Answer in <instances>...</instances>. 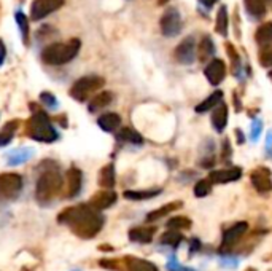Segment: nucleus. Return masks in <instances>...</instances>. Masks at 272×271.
I'll list each match as a JSON object with an SVG mask.
<instances>
[{
    "mask_svg": "<svg viewBox=\"0 0 272 271\" xmlns=\"http://www.w3.org/2000/svg\"><path fill=\"white\" fill-rule=\"evenodd\" d=\"M58 222L67 225L80 238L91 239L102 230L104 217L100 215V211L94 209L91 204H78L60 212Z\"/></svg>",
    "mask_w": 272,
    "mask_h": 271,
    "instance_id": "obj_1",
    "label": "nucleus"
},
{
    "mask_svg": "<svg viewBox=\"0 0 272 271\" xmlns=\"http://www.w3.org/2000/svg\"><path fill=\"white\" fill-rule=\"evenodd\" d=\"M46 163L48 168H45V164L40 166L42 171L37 179V185H35V198L42 206L50 204L56 196H59L64 187V179L58 164L52 161Z\"/></svg>",
    "mask_w": 272,
    "mask_h": 271,
    "instance_id": "obj_2",
    "label": "nucleus"
},
{
    "mask_svg": "<svg viewBox=\"0 0 272 271\" xmlns=\"http://www.w3.org/2000/svg\"><path fill=\"white\" fill-rule=\"evenodd\" d=\"M82 43L78 39H70L66 43H52L42 51V61L50 66H62L70 63L80 51Z\"/></svg>",
    "mask_w": 272,
    "mask_h": 271,
    "instance_id": "obj_3",
    "label": "nucleus"
},
{
    "mask_svg": "<svg viewBox=\"0 0 272 271\" xmlns=\"http://www.w3.org/2000/svg\"><path fill=\"white\" fill-rule=\"evenodd\" d=\"M28 134L34 141L45 142V144L56 142L59 139V133L54 129V126L51 125L50 117L42 110H37L30 117L29 125H28Z\"/></svg>",
    "mask_w": 272,
    "mask_h": 271,
    "instance_id": "obj_4",
    "label": "nucleus"
},
{
    "mask_svg": "<svg viewBox=\"0 0 272 271\" xmlns=\"http://www.w3.org/2000/svg\"><path fill=\"white\" fill-rule=\"evenodd\" d=\"M104 83L105 80L98 75L82 77L80 80H76L72 88H70V96L78 102H84L88 101L90 96H92L96 91H99L104 86Z\"/></svg>",
    "mask_w": 272,
    "mask_h": 271,
    "instance_id": "obj_5",
    "label": "nucleus"
},
{
    "mask_svg": "<svg viewBox=\"0 0 272 271\" xmlns=\"http://www.w3.org/2000/svg\"><path fill=\"white\" fill-rule=\"evenodd\" d=\"M22 190V177L14 172L0 174V199H14Z\"/></svg>",
    "mask_w": 272,
    "mask_h": 271,
    "instance_id": "obj_6",
    "label": "nucleus"
},
{
    "mask_svg": "<svg viewBox=\"0 0 272 271\" xmlns=\"http://www.w3.org/2000/svg\"><path fill=\"white\" fill-rule=\"evenodd\" d=\"M161 32L166 37H175L182 31V18L177 8H169L161 18Z\"/></svg>",
    "mask_w": 272,
    "mask_h": 271,
    "instance_id": "obj_7",
    "label": "nucleus"
},
{
    "mask_svg": "<svg viewBox=\"0 0 272 271\" xmlns=\"http://www.w3.org/2000/svg\"><path fill=\"white\" fill-rule=\"evenodd\" d=\"M62 5H64V0H35L30 7V18L34 21L43 20L52 12L59 10Z\"/></svg>",
    "mask_w": 272,
    "mask_h": 271,
    "instance_id": "obj_8",
    "label": "nucleus"
},
{
    "mask_svg": "<svg viewBox=\"0 0 272 271\" xmlns=\"http://www.w3.org/2000/svg\"><path fill=\"white\" fill-rule=\"evenodd\" d=\"M175 58L180 64H192L196 59V40L192 37H186L180 45L175 48Z\"/></svg>",
    "mask_w": 272,
    "mask_h": 271,
    "instance_id": "obj_9",
    "label": "nucleus"
},
{
    "mask_svg": "<svg viewBox=\"0 0 272 271\" xmlns=\"http://www.w3.org/2000/svg\"><path fill=\"white\" fill-rule=\"evenodd\" d=\"M252 183L260 193H268L272 190V177H270V171L264 166L255 169L252 172Z\"/></svg>",
    "mask_w": 272,
    "mask_h": 271,
    "instance_id": "obj_10",
    "label": "nucleus"
},
{
    "mask_svg": "<svg viewBox=\"0 0 272 271\" xmlns=\"http://www.w3.org/2000/svg\"><path fill=\"white\" fill-rule=\"evenodd\" d=\"M204 74L207 77L208 83H212L214 86H216V85H220L224 80V77H226V66H224V63H223L222 59H214V61H210V63L207 64Z\"/></svg>",
    "mask_w": 272,
    "mask_h": 271,
    "instance_id": "obj_11",
    "label": "nucleus"
},
{
    "mask_svg": "<svg viewBox=\"0 0 272 271\" xmlns=\"http://www.w3.org/2000/svg\"><path fill=\"white\" fill-rule=\"evenodd\" d=\"M248 230V223L247 222H239L232 225L231 228H228L223 234V239H222V249H228L234 246L236 242H238L242 236L247 233Z\"/></svg>",
    "mask_w": 272,
    "mask_h": 271,
    "instance_id": "obj_12",
    "label": "nucleus"
},
{
    "mask_svg": "<svg viewBox=\"0 0 272 271\" xmlns=\"http://www.w3.org/2000/svg\"><path fill=\"white\" fill-rule=\"evenodd\" d=\"M67 198H75L80 195L83 187V174L78 168H70L67 171Z\"/></svg>",
    "mask_w": 272,
    "mask_h": 271,
    "instance_id": "obj_13",
    "label": "nucleus"
},
{
    "mask_svg": "<svg viewBox=\"0 0 272 271\" xmlns=\"http://www.w3.org/2000/svg\"><path fill=\"white\" fill-rule=\"evenodd\" d=\"M116 193L115 191H112L110 188L104 190V191H99V193H96L92 198H91V206L94 209H98V211H104V209H108L110 206H113L116 203Z\"/></svg>",
    "mask_w": 272,
    "mask_h": 271,
    "instance_id": "obj_14",
    "label": "nucleus"
},
{
    "mask_svg": "<svg viewBox=\"0 0 272 271\" xmlns=\"http://www.w3.org/2000/svg\"><path fill=\"white\" fill-rule=\"evenodd\" d=\"M240 176H242L240 168H231V169H222V171L210 172L208 179L212 183H228V182L239 180Z\"/></svg>",
    "mask_w": 272,
    "mask_h": 271,
    "instance_id": "obj_15",
    "label": "nucleus"
},
{
    "mask_svg": "<svg viewBox=\"0 0 272 271\" xmlns=\"http://www.w3.org/2000/svg\"><path fill=\"white\" fill-rule=\"evenodd\" d=\"M34 156V148L30 147H21V148H16L12 153H8V158L6 163L10 166H18V164H22L26 161H29Z\"/></svg>",
    "mask_w": 272,
    "mask_h": 271,
    "instance_id": "obj_16",
    "label": "nucleus"
},
{
    "mask_svg": "<svg viewBox=\"0 0 272 271\" xmlns=\"http://www.w3.org/2000/svg\"><path fill=\"white\" fill-rule=\"evenodd\" d=\"M98 125L100 126V129H104L105 133H113L116 131L121 125V117L118 113H104V115L99 117Z\"/></svg>",
    "mask_w": 272,
    "mask_h": 271,
    "instance_id": "obj_17",
    "label": "nucleus"
},
{
    "mask_svg": "<svg viewBox=\"0 0 272 271\" xmlns=\"http://www.w3.org/2000/svg\"><path fill=\"white\" fill-rule=\"evenodd\" d=\"M154 231H156V228H148V226H137V228H132V230L129 231V239L134 241V242H140V244L152 242Z\"/></svg>",
    "mask_w": 272,
    "mask_h": 271,
    "instance_id": "obj_18",
    "label": "nucleus"
},
{
    "mask_svg": "<svg viewBox=\"0 0 272 271\" xmlns=\"http://www.w3.org/2000/svg\"><path fill=\"white\" fill-rule=\"evenodd\" d=\"M126 269L128 271H160L158 266L152 261H146L142 258H137V257H126Z\"/></svg>",
    "mask_w": 272,
    "mask_h": 271,
    "instance_id": "obj_19",
    "label": "nucleus"
},
{
    "mask_svg": "<svg viewBox=\"0 0 272 271\" xmlns=\"http://www.w3.org/2000/svg\"><path fill=\"white\" fill-rule=\"evenodd\" d=\"M226 123H228V107L223 102H220L212 113V125L218 133H222L226 126Z\"/></svg>",
    "mask_w": 272,
    "mask_h": 271,
    "instance_id": "obj_20",
    "label": "nucleus"
},
{
    "mask_svg": "<svg viewBox=\"0 0 272 271\" xmlns=\"http://www.w3.org/2000/svg\"><path fill=\"white\" fill-rule=\"evenodd\" d=\"M266 2L268 0H245V10L252 18H262L266 15Z\"/></svg>",
    "mask_w": 272,
    "mask_h": 271,
    "instance_id": "obj_21",
    "label": "nucleus"
},
{
    "mask_svg": "<svg viewBox=\"0 0 272 271\" xmlns=\"http://www.w3.org/2000/svg\"><path fill=\"white\" fill-rule=\"evenodd\" d=\"M18 128H20V121L13 120V121H8V123L0 129V147H5L12 142V139L14 137Z\"/></svg>",
    "mask_w": 272,
    "mask_h": 271,
    "instance_id": "obj_22",
    "label": "nucleus"
},
{
    "mask_svg": "<svg viewBox=\"0 0 272 271\" xmlns=\"http://www.w3.org/2000/svg\"><path fill=\"white\" fill-rule=\"evenodd\" d=\"M161 193V190H126L124 198L130 201H144V199H152Z\"/></svg>",
    "mask_w": 272,
    "mask_h": 271,
    "instance_id": "obj_23",
    "label": "nucleus"
},
{
    "mask_svg": "<svg viewBox=\"0 0 272 271\" xmlns=\"http://www.w3.org/2000/svg\"><path fill=\"white\" fill-rule=\"evenodd\" d=\"M99 185L104 188H113L115 185V166L107 164L104 166L99 174Z\"/></svg>",
    "mask_w": 272,
    "mask_h": 271,
    "instance_id": "obj_24",
    "label": "nucleus"
},
{
    "mask_svg": "<svg viewBox=\"0 0 272 271\" xmlns=\"http://www.w3.org/2000/svg\"><path fill=\"white\" fill-rule=\"evenodd\" d=\"M255 39L261 47L272 45V23H264L262 26H260L255 34Z\"/></svg>",
    "mask_w": 272,
    "mask_h": 271,
    "instance_id": "obj_25",
    "label": "nucleus"
},
{
    "mask_svg": "<svg viewBox=\"0 0 272 271\" xmlns=\"http://www.w3.org/2000/svg\"><path fill=\"white\" fill-rule=\"evenodd\" d=\"M113 101V94L110 91H100L98 96H94L91 104H90V110L91 112H98L104 107H107L108 104H112Z\"/></svg>",
    "mask_w": 272,
    "mask_h": 271,
    "instance_id": "obj_26",
    "label": "nucleus"
},
{
    "mask_svg": "<svg viewBox=\"0 0 272 271\" xmlns=\"http://www.w3.org/2000/svg\"><path fill=\"white\" fill-rule=\"evenodd\" d=\"M222 101H223V93H222V91H215L214 94H210L207 99H204L202 102H200L199 106H196V112H198V113L208 112L210 109L216 107Z\"/></svg>",
    "mask_w": 272,
    "mask_h": 271,
    "instance_id": "obj_27",
    "label": "nucleus"
},
{
    "mask_svg": "<svg viewBox=\"0 0 272 271\" xmlns=\"http://www.w3.org/2000/svg\"><path fill=\"white\" fill-rule=\"evenodd\" d=\"M116 139L121 142H128V144H134V145H140L144 142L142 136H140L137 131L130 129V128H122L116 134Z\"/></svg>",
    "mask_w": 272,
    "mask_h": 271,
    "instance_id": "obj_28",
    "label": "nucleus"
},
{
    "mask_svg": "<svg viewBox=\"0 0 272 271\" xmlns=\"http://www.w3.org/2000/svg\"><path fill=\"white\" fill-rule=\"evenodd\" d=\"M198 55L200 61H207L210 56L215 55V45L210 37H204L202 42L199 43V48H198Z\"/></svg>",
    "mask_w": 272,
    "mask_h": 271,
    "instance_id": "obj_29",
    "label": "nucleus"
},
{
    "mask_svg": "<svg viewBox=\"0 0 272 271\" xmlns=\"http://www.w3.org/2000/svg\"><path fill=\"white\" fill-rule=\"evenodd\" d=\"M180 206H182L180 201H175V203L166 204V206H162V207H160V209H156V211H153V212H150V214L146 215V222L158 220V218H161V217H164V215H168L169 212L175 211V209H178Z\"/></svg>",
    "mask_w": 272,
    "mask_h": 271,
    "instance_id": "obj_30",
    "label": "nucleus"
},
{
    "mask_svg": "<svg viewBox=\"0 0 272 271\" xmlns=\"http://www.w3.org/2000/svg\"><path fill=\"white\" fill-rule=\"evenodd\" d=\"M215 29H216L218 34H220V36H223V37L228 36V12H226V7L224 5L220 8V10H218Z\"/></svg>",
    "mask_w": 272,
    "mask_h": 271,
    "instance_id": "obj_31",
    "label": "nucleus"
},
{
    "mask_svg": "<svg viewBox=\"0 0 272 271\" xmlns=\"http://www.w3.org/2000/svg\"><path fill=\"white\" fill-rule=\"evenodd\" d=\"M168 228L169 230H188V228H191V220L188 217H183V215L172 217L168 222Z\"/></svg>",
    "mask_w": 272,
    "mask_h": 271,
    "instance_id": "obj_32",
    "label": "nucleus"
},
{
    "mask_svg": "<svg viewBox=\"0 0 272 271\" xmlns=\"http://www.w3.org/2000/svg\"><path fill=\"white\" fill-rule=\"evenodd\" d=\"M14 18H16L18 26H20L22 42H24V43H28V42H29V21H28V18H26V15H24L22 12H16Z\"/></svg>",
    "mask_w": 272,
    "mask_h": 271,
    "instance_id": "obj_33",
    "label": "nucleus"
},
{
    "mask_svg": "<svg viewBox=\"0 0 272 271\" xmlns=\"http://www.w3.org/2000/svg\"><path fill=\"white\" fill-rule=\"evenodd\" d=\"M182 239H183V236L180 233H177L175 230H170L161 236V244H166V246H169V247H177L182 242Z\"/></svg>",
    "mask_w": 272,
    "mask_h": 271,
    "instance_id": "obj_34",
    "label": "nucleus"
},
{
    "mask_svg": "<svg viewBox=\"0 0 272 271\" xmlns=\"http://www.w3.org/2000/svg\"><path fill=\"white\" fill-rule=\"evenodd\" d=\"M210 188H212V182H210V179H202V180H199L196 183V187H194V195L198 198H204L210 193Z\"/></svg>",
    "mask_w": 272,
    "mask_h": 271,
    "instance_id": "obj_35",
    "label": "nucleus"
},
{
    "mask_svg": "<svg viewBox=\"0 0 272 271\" xmlns=\"http://www.w3.org/2000/svg\"><path fill=\"white\" fill-rule=\"evenodd\" d=\"M40 101L45 104V106H48L50 109H58V99H56V96L54 94H51V93H42L40 94Z\"/></svg>",
    "mask_w": 272,
    "mask_h": 271,
    "instance_id": "obj_36",
    "label": "nucleus"
},
{
    "mask_svg": "<svg viewBox=\"0 0 272 271\" xmlns=\"http://www.w3.org/2000/svg\"><path fill=\"white\" fill-rule=\"evenodd\" d=\"M260 63H261V66H264V67L272 66V47H268V48H264L261 51Z\"/></svg>",
    "mask_w": 272,
    "mask_h": 271,
    "instance_id": "obj_37",
    "label": "nucleus"
},
{
    "mask_svg": "<svg viewBox=\"0 0 272 271\" xmlns=\"http://www.w3.org/2000/svg\"><path fill=\"white\" fill-rule=\"evenodd\" d=\"M168 269L169 271H194V269H191V268H186V266H182L178 263V260L175 258V257H170L169 261H168Z\"/></svg>",
    "mask_w": 272,
    "mask_h": 271,
    "instance_id": "obj_38",
    "label": "nucleus"
},
{
    "mask_svg": "<svg viewBox=\"0 0 272 271\" xmlns=\"http://www.w3.org/2000/svg\"><path fill=\"white\" fill-rule=\"evenodd\" d=\"M220 263L223 265V266H226V268H236L239 265V260L236 258V257H222L220 258Z\"/></svg>",
    "mask_w": 272,
    "mask_h": 271,
    "instance_id": "obj_39",
    "label": "nucleus"
},
{
    "mask_svg": "<svg viewBox=\"0 0 272 271\" xmlns=\"http://www.w3.org/2000/svg\"><path fill=\"white\" fill-rule=\"evenodd\" d=\"M261 128H262V123H261L260 120H255V121H253V126H252V134H250L252 141H256V139L260 137V134H261Z\"/></svg>",
    "mask_w": 272,
    "mask_h": 271,
    "instance_id": "obj_40",
    "label": "nucleus"
},
{
    "mask_svg": "<svg viewBox=\"0 0 272 271\" xmlns=\"http://www.w3.org/2000/svg\"><path fill=\"white\" fill-rule=\"evenodd\" d=\"M5 58H6V47H5L4 40L0 39V67L4 66V63H5Z\"/></svg>",
    "mask_w": 272,
    "mask_h": 271,
    "instance_id": "obj_41",
    "label": "nucleus"
},
{
    "mask_svg": "<svg viewBox=\"0 0 272 271\" xmlns=\"http://www.w3.org/2000/svg\"><path fill=\"white\" fill-rule=\"evenodd\" d=\"M223 147H224V150L222 152V160H228L230 158V155H231V148H230V141H224L223 142Z\"/></svg>",
    "mask_w": 272,
    "mask_h": 271,
    "instance_id": "obj_42",
    "label": "nucleus"
},
{
    "mask_svg": "<svg viewBox=\"0 0 272 271\" xmlns=\"http://www.w3.org/2000/svg\"><path fill=\"white\" fill-rule=\"evenodd\" d=\"M199 247H200V242H199V239H192L191 241V246H190V253H191V255H192V253H194V252H198L199 250Z\"/></svg>",
    "mask_w": 272,
    "mask_h": 271,
    "instance_id": "obj_43",
    "label": "nucleus"
},
{
    "mask_svg": "<svg viewBox=\"0 0 272 271\" xmlns=\"http://www.w3.org/2000/svg\"><path fill=\"white\" fill-rule=\"evenodd\" d=\"M199 2L202 4V5H206V7H212L216 2V0H199Z\"/></svg>",
    "mask_w": 272,
    "mask_h": 271,
    "instance_id": "obj_44",
    "label": "nucleus"
},
{
    "mask_svg": "<svg viewBox=\"0 0 272 271\" xmlns=\"http://www.w3.org/2000/svg\"><path fill=\"white\" fill-rule=\"evenodd\" d=\"M270 147H272V131L268 134V150H270Z\"/></svg>",
    "mask_w": 272,
    "mask_h": 271,
    "instance_id": "obj_45",
    "label": "nucleus"
},
{
    "mask_svg": "<svg viewBox=\"0 0 272 271\" xmlns=\"http://www.w3.org/2000/svg\"><path fill=\"white\" fill-rule=\"evenodd\" d=\"M158 2H160V5H164V4H168L169 0H158Z\"/></svg>",
    "mask_w": 272,
    "mask_h": 271,
    "instance_id": "obj_46",
    "label": "nucleus"
},
{
    "mask_svg": "<svg viewBox=\"0 0 272 271\" xmlns=\"http://www.w3.org/2000/svg\"><path fill=\"white\" fill-rule=\"evenodd\" d=\"M247 271H256L255 268H247Z\"/></svg>",
    "mask_w": 272,
    "mask_h": 271,
    "instance_id": "obj_47",
    "label": "nucleus"
},
{
    "mask_svg": "<svg viewBox=\"0 0 272 271\" xmlns=\"http://www.w3.org/2000/svg\"><path fill=\"white\" fill-rule=\"evenodd\" d=\"M269 78H270V80H272V71L269 72Z\"/></svg>",
    "mask_w": 272,
    "mask_h": 271,
    "instance_id": "obj_48",
    "label": "nucleus"
},
{
    "mask_svg": "<svg viewBox=\"0 0 272 271\" xmlns=\"http://www.w3.org/2000/svg\"><path fill=\"white\" fill-rule=\"evenodd\" d=\"M72 271H82V269H78V268H76V269H72Z\"/></svg>",
    "mask_w": 272,
    "mask_h": 271,
    "instance_id": "obj_49",
    "label": "nucleus"
}]
</instances>
